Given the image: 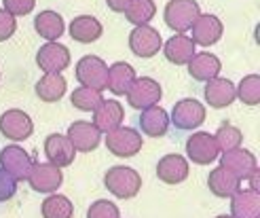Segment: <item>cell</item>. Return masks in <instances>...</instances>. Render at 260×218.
<instances>
[{
	"label": "cell",
	"instance_id": "10",
	"mask_svg": "<svg viewBox=\"0 0 260 218\" xmlns=\"http://www.w3.org/2000/svg\"><path fill=\"white\" fill-rule=\"evenodd\" d=\"M190 41L194 45H201V47H212L216 45L220 38H222V32H224V25L216 15H199L194 19V23L190 25Z\"/></svg>",
	"mask_w": 260,
	"mask_h": 218
},
{
	"label": "cell",
	"instance_id": "6",
	"mask_svg": "<svg viewBox=\"0 0 260 218\" xmlns=\"http://www.w3.org/2000/svg\"><path fill=\"white\" fill-rule=\"evenodd\" d=\"M170 121L176 125V130H182V132L197 130L205 121V106L194 98H184V100L176 102Z\"/></svg>",
	"mask_w": 260,
	"mask_h": 218
},
{
	"label": "cell",
	"instance_id": "33",
	"mask_svg": "<svg viewBox=\"0 0 260 218\" xmlns=\"http://www.w3.org/2000/svg\"><path fill=\"white\" fill-rule=\"evenodd\" d=\"M216 138V144L220 150H231V148H237L241 146V140H243V134L237 130L235 125H220V130L214 134Z\"/></svg>",
	"mask_w": 260,
	"mask_h": 218
},
{
	"label": "cell",
	"instance_id": "26",
	"mask_svg": "<svg viewBox=\"0 0 260 218\" xmlns=\"http://www.w3.org/2000/svg\"><path fill=\"white\" fill-rule=\"evenodd\" d=\"M207 186L216 197H233L239 191L241 180L237 176H233L229 170H224L222 165L210 172V178H207Z\"/></svg>",
	"mask_w": 260,
	"mask_h": 218
},
{
	"label": "cell",
	"instance_id": "40",
	"mask_svg": "<svg viewBox=\"0 0 260 218\" xmlns=\"http://www.w3.org/2000/svg\"><path fill=\"white\" fill-rule=\"evenodd\" d=\"M216 218H233V216H216Z\"/></svg>",
	"mask_w": 260,
	"mask_h": 218
},
{
	"label": "cell",
	"instance_id": "23",
	"mask_svg": "<svg viewBox=\"0 0 260 218\" xmlns=\"http://www.w3.org/2000/svg\"><path fill=\"white\" fill-rule=\"evenodd\" d=\"M138 121L142 132L150 138H161L170 130V117H167V112L161 106H150L146 110H142Z\"/></svg>",
	"mask_w": 260,
	"mask_h": 218
},
{
	"label": "cell",
	"instance_id": "29",
	"mask_svg": "<svg viewBox=\"0 0 260 218\" xmlns=\"http://www.w3.org/2000/svg\"><path fill=\"white\" fill-rule=\"evenodd\" d=\"M125 19L134 25H144L148 23L154 13H157V7H154L152 0H129V5L125 7Z\"/></svg>",
	"mask_w": 260,
	"mask_h": 218
},
{
	"label": "cell",
	"instance_id": "31",
	"mask_svg": "<svg viewBox=\"0 0 260 218\" xmlns=\"http://www.w3.org/2000/svg\"><path fill=\"white\" fill-rule=\"evenodd\" d=\"M237 98L248 106H256L260 102V76L258 74H248L243 76L241 83L235 85Z\"/></svg>",
	"mask_w": 260,
	"mask_h": 218
},
{
	"label": "cell",
	"instance_id": "15",
	"mask_svg": "<svg viewBox=\"0 0 260 218\" xmlns=\"http://www.w3.org/2000/svg\"><path fill=\"white\" fill-rule=\"evenodd\" d=\"M66 138L70 140V144L74 146L76 152H91L100 146V130L93 123H87V121H74L68 127V134Z\"/></svg>",
	"mask_w": 260,
	"mask_h": 218
},
{
	"label": "cell",
	"instance_id": "19",
	"mask_svg": "<svg viewBox=\"0 0 260 218\" xmlns=\"http://www.w3.org/2000/svg\"><path fill=\"white\" fill-rule=\"evenodd\" d=\"M157 176L165 184H180L188 178V161L182 155H165L157 163Z\"/></svg>",
	"mask_w": 260,
	"mask_h": 218
},
{
	"label": "cell",
	"instance_id": "12",
	"mask_svg": "<svg viewBox=\"0 0 260 218\" xmlns=\"http://www.w3.org/2000/svg\"><path fill=\"white\" fill-rule=\"evenodd\" d=\"M63 180L61 170L51 163H32L28 182L36 193H55Z\"/></svg>",
	"mask_w": 260,
	"mask_h": 218
},
{
	"label": "cell",
	"instance_id": "17",
	"mask_svg": "<svg viewBox=\"0 0 260 218\" xmlns=\"http://www.w3.org/2000/svg\"><path fill=\"white\" fill-rule=\"evenodd\" d=\"M125 119V110L121 102L116 100H102L98 108L93 110V125L100 130V134H108L116 127H121Z\"/></svg>",
	"mask_w": 260,
	"mask_h": 218
},
{
	"label": "cell",
	"instance_id": "7",
	"mask_svg": "<svg viewBox=\"0 0 260 218\" xmlns=\"http://www.w3.org/2000/svg\"><path fill=\"white\" fill-rule=\"evenodd\" d=\"M163 47V38L159 34V30L150 28L148 23L144 25H136L129 34V49H132V53L138 55V57H154L161 51Z\"/></svg>",
	"mask_w": 260,
	"mask_h": 218
},
{
	"label": "cell",
	"instance_id": "30",
	"mask_svg": "<svg viewBox=\"0 0 260 218\" xmlns=\"http://www.w3.org/2000/svg\"><path fill=\"white\" fill-rule=\"evenodd\" d=\"M72 216H74V206L68 197L51 193L43 201V218H72Z\"/></svg>",
	"mask_w": 260,
	"mask_h": 218
},
{
	"label": "cell",
	"instance_id": "5",
	"mask_svg": "<svg viewBox=\"0 0 260 218\" xmlns=\"http://www.w3.org/2000/svg\"><path fill=\"white\" fill-rule=\"evenodd\" d=\"M106 148L116 157H136L142 150V136L134 127H116L106 134Z\"/></svg>",
	"mask_w": 260,
	"mask_h": 218
},
{
	"label": "cell",
	"instance_id": "35",
	"mask_svg": "<svg viewBox=\"0 0 260 218\" xmlns=\"http://www.w3.org/2000/svg\"><path fill=\"white\" fill-rule=\"evenodd\" d=\"M3 5H5V11L11 13L13 17H23L34 11L36 0H3Z\"/></svg>",
	"mask_w": 260,
	"mask_h": 218
},
{
	"label": "cell",
	"instance_id": "20",
	"mask_svg": "<svg viewBox=\"0 0 260 218\" xmlns=\"http://www.w3.org/2000/svg\"><path fill=\"white\" fill-rule=\"evenodd\" d=\"M186 66H188V74L192 79L203 81V83L210 79H216L220 70H222V64H220V59L214 53H194Z\"/></svg>",
	"mask_w": 260,
	"mask_h": 218
},
{
	"label": "cell",
	"instance_id": "32",
	"mask_svg": "<svg viewBox=\"0 0 260 218\" xmlns=\"http://www.w3.org/2000/svg\"><path fill=\"white\" fill-rule=\"evenodd\" d=\"M102 100H104L102 91H95V89H89V87H83V85L79 89H74L72 96H70L72 106L83 110V112H93Z\"/></svg>",
	"mask_w": 260,
	"mask_h": 218
},
{
	"label": "cell",
	"instance_id": "38",
	"mask_svg": "<svg viewBox=\"0 0 260 218\" xmlns=\"http://www.w3.org/2000/svg\"><path fill=\"white\" fill-rule=\"evenodd\" d=\"M106 5H108V9L114 11V13H123L125 7L129 5V0H106Z\"/></svg>",
	"mask_w": 260,
	"mask_h": 218
},
{
	"label": "cell",
	"instance_id": "8",
	"mask_svg": "<svg viewBox=\"0 0 260 218\" xmlns=\"http://www.w3.org/2000/svg\"><path fill=\"white\" fill-rule=\"evenodd\" d=\"M32 132H34V123L30 114L19 108H11L0 117V134L13 140V142H23V140L32 136Z\"/></svg>",
	"mask_w": 260,
	"mask_h": 218
},
{
	"label": "cell",
	"instance_id": "16",
	"mask_svg": "<svg viewBox=\"0 0 260 218\" xmlns=\"http://www.w3.org/2000/svg\"><path fill=\"white\" fill-rule=\"evenodd\" d=\"M45 155H47L51 165H55V168L61 170V168H68V165L74 163L76 150H74V146L70 144V140L66 136L51 134L45 140Z\"/></svg>",
	"mask_w": 260,
	"mask_h": 218
},
{
	"label": "cell",
	"instance_id": "21",
	"mask_svg": "<svg viewBox=\"0 0 260 218\" xmlns=\"http://www.w3.org/2000/svg\"><path fill=\"white\" fill-rule=\"evenodd\" d=\"M194 47H197V45L190 41V36L176 34V36H172L170 41L165 43L163 53H165L167 61L176 64V66H184V64H188L190 57L194 55Z\"/></svg>",
	"mask_w": 260,
	"mask_h": 218
},
{
	"label": "cell",
	"instance_id": "1",
	"mask_svg": "<svg viewBox=\"0 0 260 218\" xmlns=\"http://www.w3.org/2000/svg\"><path fill=\"white\" fill-rule=\"evenodd\" d=\"M104 184L114 197L119 199H132L142 189V176L127 165H114L104 176Z\"/></svg>",
	"mask_w": 260,
	"mask_h": 218
},
{
	"label": "cell",
	"instance_id": "37",
	"mask_svg": "<svg viewBox=\"0 0 260 218\" xmlns=\"http://www.w3.org/2000/svg\"><path fill=\"white\" fill-rule=\"evenodd\" d=\"M17 30V19L11 15V13H7L5 9H0V43L9 41V38L15 34Z\"/></svg>",
	"mask_w": 260,
	"mask_h": 218
},
{
	"label": "cell",
	"instance_id": "34",
	"mask_svg": "<svg viewBox=\"0 0 260 218\" xmlns=\"http://www.w3.org/2000/svg\"><path fill=\"white\" fill-rule=\"evenodd\" d=\"M87 218H121V212L116 208V203L108 199H98L87 210Z\"/></svg>",
	"mask_w": 260,
	"mask_h": 218
},
{
	"label": "cell",
	"instance_id": "28",
	"mask_svg": "<svg viewBox=\"0 0 260 218\" xmlns=\"http://www.w3.org/2000/svg\"><path fill=\"white\" fill-rule=\"evenodd\" d=\"M34 28L36 32L41 34L45 41L53 43L63 34L66 30V23H63V17L55 11H41L38 15L34 17Z\"/></svg>",
	"mask_w": 260,
	"mask_h": 218
},
{
	"label": "cell",
	"instance_id": "9",
	"mask_svg": "<svg viewBox=\"0 0 260 218\" xmlns=\"http://www.w3.org/2000/svg\"><path fill=\"white\" fill-rule=\"evenodd\" d=\"M218 144H216V138L214 134H207V132H197L192 134L186 140V155L192 163L197 165H210L218 159Z\"/></svg>",
	"mask_w": 260,
	"mask_h": 218
},
{
	"label": "cell",
	"instance_id": "22",
	"mask_svg": "<svg viewBox=\"0 0 260 218\" xmlns=\"http://www.w3.org/2000/svg\"><path fill=\"white\" fill-rule=\"evenodd\" d=\"M233 218H260V193L256 191H237L231 197Z\"/></svg>",
	"mask_w": 260,
	"mask_h": 218
},
{
	"label": "cell",
	"instance_id": "13",
	"mask_svg": "<svg viewBox=\"0 0 260 218\" xmlns=\"http://www.w3.org/2000/svg\"><path fill=\"white\" fill-rule=\"evenodd\" d=\"M220 165H222L224 170H229L233 176H237L239 180H245V178H248V176L258 168L254 152L245 150V148H241V146L231 148V150H224L222 157H220Z\"/></svg>",
	"mask_w": 260,
	"mask_h": 218
},
{
	"label": "cell",
	"instance_id": "27",
	"mask_svg": "<svg viewBox=\"0 0 260 218\" xmlns=\"http://www.w3.org/2000/svg\"><path fill=\"white\" fill-rule=\"evenodd\" d=\"M102 32H104L102 23L95 17H91V15L74 17L72 23H70V36H72V41L83 43V45L95 43L98 38L102 36Z\"/></svg>",
	"mask_w": 260,
	"mask_h": 218
},
{
	"label": "cell",
	"instance_id": "11",
	"mask_svg": "<svg viewBox=\"0 0 260 218\" xmlns=\"http://www.w3.org/2000/svg\"><path fill=\"white\" fill-rule=\"evenodd\" d=\"M36 64L43 72H63L70 66V51L68 47L59 45L57 41L47 43L38 49Z\"/></svg>",
	"mask_w": 260,
	"mask_h": 218
},
{
	"label": "cell",
	"instance_id": "25",
	"mask_svg": "<svg viewBox=\"0 0 260 218\" xmlns=\"http://www.w3.org/2000/svg\"><path fill=\"white\" fill-rule=\"evenodd\" d=\"M136 79H138L136 70L129 66L127 61H116L108 68V85H106V89H110L114 96H125Z\"/></svg>",
	"mask_w": 260,
	"mask_h": 218
},
{
	"label": "cell",
	"instance_id": "4",
	"mask_svg": "<svg viewBox=\"0 0 260 218\" xmlns=\"http://www.w3.org/2000/svg\"><path fill=\"white\" fill-rule=\"evenodd\" d=\"M129 106L136 110H146L150 106H157L161 102V85L150 79V76H142V79H136L129 87V91L125 94Z\"/></svg>",
	"mask_w": 260,
	"mask_h": 218
},
{
	"label": "cell",
	"instance_id": "14",
	"mask_svg": "<svg viewBox=\"0 0 260 218\" xmlns=\"http://www.w3.org/2000/svg\"><path fill=\"white\" fill-rule=\"evenodd\" d=\"M32 157L21 146H7L0 150V165L7 170L15 180H28V174L32 170Z\"/></svg>",
	"mask_w": 260,
	"mask_h": 218
},
{
	"label": "cell",
	"instance_id": "3",
	"mask_svg": "<svg viewBox=\"0 0 260 218\" xmlns=\"http://www.w3.org/2000/svg\"><path fill=\"white\" fill-rule=\"evenodd\" d=\"M76 81L83 87L95 89V91H104L108 85V66L106 61L98 55H85L76 64Z\"/></svg>",
	"mask_w": 260,
	"mask_h": 218
},
{
	"label": "cell",
	"instance_id": "2",
	"mask_svg": "<svg viewBox=\"0 0 260 218\" xmlns=\"http://www.w3.org/2000/svg\"><path fill=\"white\" fill-rule=\"evenodd\" d=\"M199 15H201V11H199L197 0H170L163 11L165 23L178 34L188 32Z\"/></svg>",
	"mask_w": 260,
	"mask_h": 218
},
{
	"label": "cell",
	"instance_id": "24",
	"mask_svg": "<svg viewBox=\"0 0 260 218\" xmlns=\"http://www.w3.org/2000/svg\"><path fill=\"white\" fill-rule=\"evenodd\" d=\"M66 79L61 76V72H45V76L36 83V96L47 104L59 102L66 94Z\"/></svg>",
	"mask_w": 260,
	"mask_h": 218
},
{
	"label": "cell",
	"instance_id": "36",
	"mask_svg": "<svg viewBox=\"0 0 260 218\" xmlns=\"http://www.w3.org/2000/svg\"><path fill=\"white\" fill-rule=\"evenodd\" d=\"M17 193V180L7 170L0 168V201H9Z\"/></svg>",
	"mask_w": 260,
	"mask_h": 218
},
{
	"label": "cell",
	"instance_id": "18",
	"mask_svg": "<svg viewBox=\"0 0 260 218\" xmlns=\"http://www.w3.org/2000/svg\"><path fill=\"white\" fill-rule=\"evenodd\" d=\"M205 83L207 85L203 89V96H205L207 104H210L212 108H226L235 102L237 91H235V85H233L229 79H220V76H216V79H210Z\"/></svg>",
	"mask_w": 260,
	"mask_h": 218
},
{
	"label": "cell",
	"instance_id": "39",
	"mask_svg": "<svg viewBox=\"0 0 260 218\" xmlns=\"http://www.w3.org/2000/svg\"><path fill=\"white\" fill-rule=\"evenodd\" d=\"M258 168L248 176V178H245V180H250V191H256V193H260V178H258Z\"/></svg>",
	"mask_w": 260,
	"mask_h": 218
}]
</instances>
